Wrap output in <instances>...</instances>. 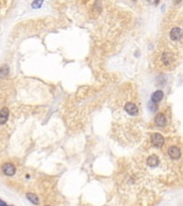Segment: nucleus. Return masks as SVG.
Listing matches in <instances>:
<instances>
[{
  "label": "nucleus",
  "mask_w": 183,
  "mask_h": 206,
  "mask_svg": "<svg viewBox=\"0 0 183 206\" xmlns=\"http://www.w3.org/2000/svg\"><path fill=\"white\" fill-rule=\"evenodd\" d=\"M169 38L171 41H174V42L180 41L183 38V30L181 28H179V27H174V28H172L170 30Z\"/></svg>",
  "instance_id": "obj_1"
},
{
  "label": "nucleus",
  "mask_w": 183,
  "mask_h": 206,
  "mask_svg": "<svg viewBox=\"0 0 183 206\" xmlns=\"http://www.w3.org/2000/svg\"><path fill=\"white\" fill-rule=\"evenodd\" d=\"M151 143L153 146L160 148V147H162L164 145L165 140H164V137H163L161 133H153L151 135Z\"/></svg>",
  "instance_id": "obj_2"
},
{
  "label": "nucleus",
  "mask_w": 183,
  "mask_h": 206,
  "mask_svg": "<svg viewBox=\"0 0 183 206\" xmlns=\"http://www.w3.org/2000/svg\"><path fill=\"white\" fill-rule=\"evenodd\" d=\"M161 60H162V63L165 67H170L174 62V55L171 53H169V52H165V53L162 54Z\"/></svg>",
  "instance_id": "obj_3"
},
{
  "label": "nucleus",
  "mask_w": 183,
  "mask_h": 206,
  "mask_svg": "<svg viewBox=\"0 0 183 206\" xmlns=\"http://www.w3.org/2000/svg\"><path fill=\"white\" fill-rule=\"evenodd\" d=\"M124 110L125 112L129 115H132V116H135V115L138 114V107L136 106L135 103H132V102H129L124 105Z\"/></svg>",
  "instance_id": "obj_4"
},
{
  "label": "nucleus",
  "mask_w": 183,
  "mask_h": 206,
  "mask_svg": "<svg viewBox=\"0 0 183 206\" xmlns=\"http://www.w3.org/2000/svg\"><path fill=\"white\" fill-rule=\"evenodd\" d=\"M168 155H169V157L171 159L177 160V159L181 157V150L177 146H170L169 148H168Z\"/></svg>",
  "instance_id": "obj_5"
},
{
  "label": "nucleus",
  "mask_w": 183,
  "mask_h": 206,
  "mask_svg": "<svg viewBox=\"0 0 183 206\" xmlns=\"http://www.w3.org/2000/svg\"><path fill=\"white\" fill-rule=\"evenodd\" d=\"M2 172H3V174L7 176H12L15 174V167H14L12 163H5L3 165H2Z\"/></svg>",
  "instance_id": "obj_6"
},
{
  "label": "nucleus",
  "mask_w": 183,
  "mask_h": 206,
  "mask_svg": "<svg viewBox=\"0 0 183 206\" xmlns=\"http://www.w3.org/2000/svg\"><path fill=\"white\" fill-rule=\"evenodd\" d=\"M9 118V109L7 107H2L0 111V123L5 125L7 123V120Z\"/></svg>",
  "instance_id": "obj_7"
},
{
  "label": "nucleus",
  "mask_w": 183,
  "mask_h": 206,
  "mask_svg": "<svg viewBox=\"0 0 183 206\" xmlns=\"http://www.w3.org/2000/svg\"><path fill=\"white\" fill-rule=\"evenodd\" d=\"M163 97H164V92L162 91V90H156V91H154L152 93L151 101L154 102V103H157V102H160V101L163 99Z\"/></svg>",
  "instance_id": "obj_8"
},
{
  "label": "nucleus",
  "mask_w": 183,
  "mask_h": 206,
  "mask_svg": "<svg viewBox=\"0 0 183 206\" xmlns=\"http://www.w3.org/2000/svg\"><path fill=\"white\" fill-rule=\"evenodd\" d=\"M159 163H160L159 157H157V156H155V155H151V156H150V157L147 159V164L149 165V167H156Z\"/></svg>",
  "instance_id": "obj_9"
},
{
  "label": "nucleus",
  "mask_w": 183,
  "mask_h": 206,
  "mask_svg": "<svg viewBox=\"0 0 183 206\" xmlns=\"http://www.w3.org/2000/svg\"><path fill=\"white\" fill-rule=\"evenodd\" d=\"M155 125L156 126H159V127H164L166 125V117L165 115L163 114H157L155 116Z\"/></svg>",
  "instance_id": "obj_10"
},
{
  "label": "nucleus",
  "mask_w": 183,
  "mask_h": 206,
  "mask_svg": "<svg viewBox=\"0 0 183 206\" xmlns=\"http://www.w3.org/2000/svg\"><path fill=\"white\" fill-rule=\"evenodd\" d=\"M26 197H27V199L31 202L32 204H36V205L39 204V197H36V194H33V193H27Z\"/></svg>",
  "instance_id": "obj_11"
},
{
  "label": "nucleus",
  "mask_w": 183,
  "mask_h": 206,
  "mask_svg": "<svg viewBox=\"0 0 183 206\" xmlns=\"http://www.w3.org/2000/svg\"><path fill=\"white\" fill-rule=\"evenodd\" d=\"M43 1H44V0H34V1L32 2L31 7L33 8V9H39V8H41V5H42V3H43Z\"/></svg>",
  "instance_id": "obj_12"
},
{
  "label": "nucleus",
  "mask_w": 183,
  "mask_h": 206,
  "mask_svg": "<svg viewBox=\"0 0 183 206\" xmlns=\"http://www.w3.org/2000/svg\"><path fill=\"white\" fill-rule=\"evenodd\" d=\"M8 73H9V69H8V67L3 66V67H2V69H1V72H0L1 76H2V77H5Z\"/></svg>",
  "instance_id": "obj_13"
},
{
  "label": "nucleus",
  "mask_w": 183,
  "mask_h": 206,
  "mask_svg": "<svg viewBox=\"0 0 183 206\" xmlns=\"http://www.w3.org/2000/svg\"><path fill=\"white\" fill-rule=\"evenodd\" d=\"M149 109H150V111H151V112H154V111L156 110V105H155V103H154V102H150V103H149Z\"/></svg>",
  "instance_id": "obj_14"
},
{
  "label": "nucleus",
  "mask_w": 183,
  "mask_h": 206,
  "mask_svg": "<svg viewBox=\"0 0 183 206\" xmlns=\"http://www.w3.org/2000/svg\"><path fill=\"white\" fill-rule=\"evenodd\" d=\"M149 2L151 3V5H156L159 2H160V0H149Z\"/></svg>",
  "instance_id": "obj_15"
},
{
  "label": "nucleus",
  "mask_w": 183,
  "mask_h": 206,
  "mask_svg": "<svg viewBox=\"0 0 183 206\" xmlns=\"http://www.w3.org/2000/svg\"><path fill=\"white\" fill-rule=\"evenodd\" d=\"M180 1H181V0H174V2H176V3H179Z\"/></svg>",
  "instance_id": "obj_16"
},
{
  "label": "nucleus",
  "mask_w": 183,
  "mask_h": 206,
  "mask_svg": "<svg viewBox=\"0 0 183 206\" xmlns=\"http://www.w3.org/2000/svg\"><path fill=\"white\" fill-rule=\"evenodd\" d=\"M46 206H48V205H46Z\"/></svg>",
  "instance_id": "obj_17"
}]
</instances>
